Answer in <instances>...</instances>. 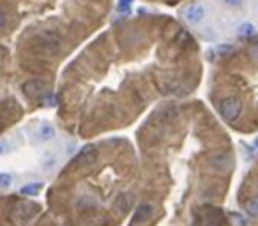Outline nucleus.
<instances>
[{
  "mask_svg": "<svg viewBox=\"0 0 258 226\" xmlns=\"http://www.w3.org/2000/svg\"><path fill=\"white\" fill-rule=\"evenodd\" d=\"M242 111V103L237 97H224L219 103V115L226 122H235Z\"/></svg>",
  "mask_w": 258,
  "mask_h": 226,
  "instance_id": "1",
  "label": "nucleus"
},
{
  "mask_svg": "<svg viewBox=\"0 0 258 226\" xmlns=\"http://www.w3.org/2000/svg\"><path fill=\"white\" fill-rule=\"evenodd\" d=\"M203 15H205V9L202 4H196V2H191V4L184 6L182 8V16L186 22L189 23H198L202 22Z\"/></svg>",
  "mask_w": 258,
  "mask_h": 226,
  "instance_id": "2",
  "label": "nucleus"
},
{
  "mask_svg": "<svg viewBox=\"0 0 258 226\" xmlns=\"http://www.w3.org/2000/svg\"><path fill=\"white\" fill-rule=\"evenodd\" d=\"M23 94L30 99H39L46 94V85L41 80H30L23 85Z\"/></svg>",
  "mask_w": 258,
  "mask_h": 226,
  "instance_id": "3",
  "label": "nucleus"
},
{
  "mask_svg": "<svg viewBox=\"0 0 258 226\" xmlns=\"http://www.w3.org/2000/svg\"><path fill=\"white\" fill-rule=\"evenodd\" d=\"M209 164L216 170H221V171H226L230 166H232V156L228 154H219V156H212L209 159Z\"/></svg>",
  "mask_w": 258,
  "mask_h": 226,
  "instance_id": "4",
  "label": "nucleus"
},
{
  "mask_svg": "<svg viewBox=\"0 0 258 226\" xmlns=\"http://www.w3.org/2000/svg\"><path fill=\"white\" fill-rule=\"evenodd\" d=\"M152 212H154V207L150 203H143V205H140L138 208H136V212H135V215H133V224H138V222H145L147 219L152 215Z\"/></svg>",
  "mask_w": 258,
  "mask_h": 226,
  "instance_id": "5",
  "label": "nucleus"
},
{
  "mask_svg": "<svg viewBox=\"0 0 258 226\" xmlns=\"http://www.w3.org/2000/svg\"><path fill=\"white\" fill-rule=\"evenodd\" d=\"M96 157V147L94 145H87V147H83L82 150L78 152V156H76V159L73 161V163H85V161H90Z\"/></svg>",
  "mask_w": 258,
  "mask_h": 226,
  "instance_id": "6",
  "label": "nucleus"
},
{
  "mask_svg": "<svg viewBox=\"0 0 258 226\" xmlns=\"http://www.w3.org/2000/svg\"><path fill=\"white\" fill-rule=\"evenodd\" d=\"M53 136H55V129H53L50 124H43V126L38 127V131H36V138L41 141H48L52 140Z\"/></svg>",
  "mask_w": 258,
  "mask_h": 226,
  "instance_id": "7",
  "label": "nucleus"
},
{
  "mask_svg": "<svg viewBox=\"0 0 258 226\" xmlns=\"http://www.w3.org/2000/svg\"><path fill=\"white\" fill-rule=\"evenodd\" d=\"M41 189H43L41 182H32V184L23 185L22 189H20V194H23V196H36V194H39Z\"/></svg>",
  "mask_w": 258,
  "mask_h": 226,
  "instance_id": "8",
  "label": "nucleus"
},
{
  "mask_svg": "<svg viewBox=\"0 0 258 226\" xmlns=\"http://www.w3.org/2000/svg\"><path fill=\"white\" fill-rule=\"evenodd\" d=\"M244 210H246V214L251 215V217H258V196L249 198V200L246 201V205H244Z\"/></svg>",
  "mask_w": 258,
  "mask_h": 226,
  "instance_id": "9",
  "label": "nucleus"
},
{
  "mask_svg": "<svg viewBox=\"0 0 258 226\" xmlns=\"http://www.w3.org/2000/svg\"><path fill=\"white\" fill-rule=\"evenodd\" d=\"M131 4H133V0H119V2H117V11H119L120 15H127L129 9H131Z\"/></svg>",
  "mask_w": 258,
  "mask_h": 226,
  "instance_id": "10",
  "label": "nucleus"
},
{
  "mask_svg": "<svg viewBox=\"0 0 258 226\" xmlns=\"http://www.w3.org/2000/svg\"><path fill=\"white\" fill-rule=\"evenodd\" d=\"M237 32H239V36H253L254 34V27L251 25V23H240L239 25V30H237Z\"/></svg>",
  "mask_w": 258,
  "mask_h": 226,
  "instance_id": "11",
  "label": "nucleus"
},
{
  "mask_svg": "<svg viewBox=\"0 0 258 226\" xmlns=\"http://www.w3.org/2000/svg\"><path fill=\"white\" fill-rule=\"evenodd\" d=\"M13 184V177L9 173H0V187H9Z\"/></svg>",
  "mask_w": 258,
  "mask_h": 226,
  "instance_id": "12",
  "label": "nucleus"
},
{
  "mask_svg": "<svg viewBox=\"0 0 258 226\" xmlns=\"http://www.w3.org/2000/svg\"><path fill=\"white\" fill-rule=\"evenodd\" d=\"M247 53H249V57L254 60V62L258 64V43H254V45L249 46V50H247Z\"/></svg>",
  "mask_w": 258,
  "mask_h": 226,
  "instance_id": "13",
  "label": "nucleus"
},
{
  "mask_svg": "<svg viewBox=\"0 0 258 226\" xmlns=\"http://www.w3.org/2000/svg\"><path fill=\"white\" fill-rule=\"evenodd\" d=\"M6 25H8V16H6L4 9H0V30H4Z\"/></svg>",
  "mask_w": 258,
  "mask_h": 226,
  "instance_id": "14",
  "label": "nucleus"
},
{
  "mask_svg": "<svg viewBox=\"0 0 258 226\" xmlns=\"http://www.w3.org/2000/svg\"><path fill=\"white\" fill-rule=\"evenodd\" d=\"M119 201H120V208H122V210H126V208H127V201H129V198H127V196H122V198H119Z\"/></svg>",
  "mask_w": 258,
  "mask_h": 226,
  "instance_id": "15",
  "label": "nucleus"
},
{
  "mask_svg": "<svg viewBox=\"0 0 258 226\" xmlns=\"http://www.w3.org/2000/svg\"><path fill=\"white\" fill-rule=\"evenodd\" d=\"M224 2H226L228 6H240L242 4V0H224Z\"/></svg>",
  "mask_w": 258,
  "mask_h": 226,
  "instance_id": "16",
  "label": "nucleus"
},
{
  "mask_svg": "<svg viewBox=\"0 0 258 226\" xmlns=\"http://www.w3.org/2000/svg\"><path fill=\"white\" fill-rule=\"evenodd\" d=\"M6 150H8V145H6L4 141H0V154H4Z\"/></svg>",
  "mask_w": 258,
  "mask_h": 226,
  "instance_id": "17",
  "label": "nucleus"
},
{
  "mask_svg": "<svg viewBox=\"0 0 258 226\" xmlns=\"http://www.w3.org/2000/svg\"><path fill=\"white\" fill-rule=\"evenodd\" d=\"M254 145H256V147H258V138H256V141H254Z\"/></svg>",
  "mask_w": 258,
  "mask_h": 226,
  "instance_id": "18",
  "label": "nucleus"
}]
</instances>
